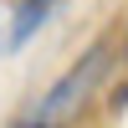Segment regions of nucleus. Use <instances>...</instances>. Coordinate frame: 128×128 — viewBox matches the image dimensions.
Segmentation results:
<instances>
[{
	"label": "nucleus",
	"mask_w": 128,
	"mask_h": 128,
	"mask_svg": "<svg viewBox=\"0 0 128 128\" xmlns=\"http://www.w3.org/2000/svg\"><path fill=\"white\" fill-rule=\"evenodd\" d=\"M51 5H56V0H20V16H16V31H10V41L20 46V41H26L31 31L41 26V20H46V10H51Z\"/></svg>",
	"instance_id": "f03ea898"
},
{
	"label": "nucleus",
	"mask_w": 128,
	"mask_h": 128,
	"mask_svg": "<svg viewBox=\"0 0 128 128\" xmlns=\"http://www.w3.org/2000/svg\"><path fill=\"white\" fill-rule=\"evenodd\" d=\"M102 72H108V46H98V51H87V62H82V67H72L67 77H62L56 87L46 92V108H41V123H51V118H62L67 108H77V102H82V98L92 92V82H98Z\"/></svg>",
	"instance_id": "f257e3e1"
},
{
	"label": "nucleus",
	"mask_w": 128,
	"mask_h": 128,
	"mask_svg": "<svg viewBox=\"0 0 128 128\" xmlns=\"http://www.w3.org/2000/svg\"><path fill=\"white\" fill-rule=\"evenodd\" d=\"M31 128H46V123H31Z\"/></svg>",
	"instance_id": "7ed1b4c3"
}]
</instances>
